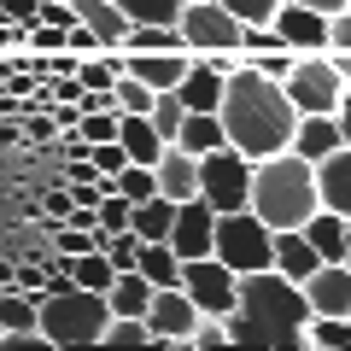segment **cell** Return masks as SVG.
I'll list each match as a JSON object with an SVG mask.
<instances>
[{
  "label": "cell",
  "mask_w": 351,
  "mask_h": 351,
  "mask_svg": "<svg viewBox=\"0 0 351 351\" xmlns=\"http://www.w3.org/2000/svg\"><path fill=\"white\" fill-rule=\"evenodd\" d=\"M223 135L228 147H240L246 158H269V152H287L293 123H299V106L287 100V88L276 76H263L258 64H234L223 82Z\"/></svg>",
  "instance_id": "1"
},
{
  "label": "cell",
  "mask_w": 351,
  "mask_h": 351,
  "mask_svg": "<svg viewBox=\"0 0 351 351\" xmlns=\"http://www.w3.org/2000/svg\"><path fill=\"white\" fill-rule=\"evenodd\" d=\"M304 322H311V299L299 281L269 269H246L234 293V311L223 316L228 346H304Z\"/></svg>",
  "instance_id": "2"
},
{
  "label": "cell",
  "mask_w": 351,
  "mask_h": 351,
  "mask_svg": "<svg viewBox=\"0 0 351 351\" xmlns=\"http://www.w3.org/2000/svg\"><path fill=\"white\" fill-rule=\"evenodd\" d=\"M252 211L263 217L269 228H304L316 199V170L299 158V152H269V158L252 164Z\"/></svg>",
  "instance_id": "3"
},
{
  "label": "cell",
  "mask_w": 351,
  "mask_h": 351,
  "mask_svg": "<svg viewBox=\"0 0 351 351\" xmlns=\"http://www.w3.org/2000/svg\"><path fill=\"white\" fill-rule=\"evenodd\" d=\"M36 316H41V339L47 346H100L106 322H112V304H106V293L59 287V293H41Z\"/></svg>",
  "instance_id": "4"
},
{
  "label": "cell",
  "mask_w": 351,
  "mask_h": 351,
  "mask_svg": "<svg viewBox=\"0 0 351 351\" xmlns=\"http://www.w3.org/2000/svg\"><path fill=\"white\" fill-rule=\"evenodd\" d=\"M211 252L234 269V276H246V269H269V258H276V228L263 223L252 205H240V211H217Z\"/></svg>",
  "instance_id": "5"
},
{
  "label": "cell",
  "mask_w": 351,
  "mask_h": 351,
  "mask_svg": "<svg viewBox=\"0 0 351 351\" xmlns=\"http://www.w3.org/2000/svg\"><path fill=\"white\" fill-rule=\"evenodd\" d=\"M188 53L217 59V53H240V18L228 12L223 0H182V18H176Z\"/></svg>",
  "instance_id": "6"
},
{
  "label": "cell",
  "mask_w": 351,
  "mask_h": 351,
  "mask_svg": "<svg viewBox=\"0 0 351 351\" xmlns=\"http://www.w3.org/2000/svg\"><path fill=\"white\" fill-rule=\"evenodd\" d=\"M252 164L240 147H217L199 158V199L211 205V211H240V205L252 199Z\"/></svg>",
  "instance_id": "7"
},
{
  "label": "cell",
  "mask_w": 351,
  "mask_h": 351,
  "mask_svg": "<svg viewBox=\"0 0 351 351\" xmlns=\"http://www.w3.org/2000/svg\"><path fill=\"white\" fill-rule=\"evenodd\" d=\"M281 88H287V100L299 106V112H334L339 94H346V82H339V71L328 64V53H293Z\"/></svg>",
  "instance_id": "8"
},
{
  "label": "cell",
  "mask_w": 351,
  "mask_h": 351,
  "mask_svg": "<svg viewBox=\"0 0 351 351\" xmlns=\"http://www.w3.org/2000/svg\"><path fill=\"white\" fill-rule=\"evenodd\" d=\"M182 293H188L205 316H228V311H234V293H240V276L217 258V252H205V258H182Z\"/></svg>",
  "instance_id": "9"
},
{
  "label": "cell",
  "mask_w": 351,
  "mask_h": 351,
  "mask_svg": "<svg viewBox=\"0 0 351 351\" xmlns=\"http://www.w3.org/2000/svg\"><path fill=\"white\" fill-rule=\"evenodd\" d=\"M199 304L188 299L182 287H158L147 304V328H152V346H193V328H199Z\"/></svg>",
  "instance_id": "10"
},
{
  "label": "cell",
  "mask_w": 351,
  "mask_h": 351,
  "mask_svg": "<svg viewBox=\"0 0 351 351\" xmlns=\"http://www.w3.org/2000/svg\"><path fill=\"white\" fill-rule=\"evenodd\" d=\"M170 252L176 258H205L211 252V240H217V211L193 193V199H176V217H170Z\"/></svg>",
  "instance_id": "11"
},
{
  "label": "cell",
  "mask_w": 351,
  "mask_h": 351,
  "mask_svg": "<svg viewBox=\"0 0 351 351\" xmlns=\"http://www.w3.org/2000/svg\"><path fill=\"white\" fill-rule=\"evenodd\" d=\"M269 24H276V36L287 41L293 53H328V12H316V6H299V0H281Z\"/></svg>",
  "instance_id": "12"
},
{
  "label": "cell",
  "mask_w": 351,
  "mask_h": 351,
  "mask_svg": "<svg viewBox=\"0 0 351 351\" xmlns=\"http://www.w3.org/2000/svg\"><path fill=\"white\" fill-rule=\"evenodd\" d=\"M299 287L311 299V316H351V263H316Z\"/></svg>",
  "instance_id": "13"
},
{
  "label": "cell",
  "mask_w": 351,
  "mask_h": 351,
  "mask_svg": "<svg viewBox=\"0 0 351 351\" xmlns=\"http://www.w3.org/2000/svg\"><path fill=\"white\" fill-rule=\"evenodd\" d=\"M188 59H193L188 47H141V53L123 47V71L141 76L147 88H176V82H182V71H188Z\"/></svg>",
  "instance_id": "14"
},
{
  "label": "cell",
  "mask_w": 351,
  "mask_h": 351,
  "mask_svg": "<svg viewBox=\"0 0 351 351\" xmlns=\"http://www.w3.org/2000/svg\"><path fill=\"white\" fill-rule=\"evenodd\" d=\"M0 346H47V339H41L36 299L18 293V287H0Z\"/></svg>",
  "instance_id": "15"
},
{
  "label": "cell",
  "mask_w": 351,
  "mask_h": 351,
  "mask_svg": "<svg viewBox=\"0 0 351 351\" xmlns=\"http://www.w3.org/2000/svg\"><path fill=\"white\" fill-rule=\"evenodd\" d=\"M334 147H346V135H339V117H334V112H299L287 152H299L304 164H316V158H328Z\"/></svg>",
  "instance_id": "16"
},
{
  "label": "cell",
  "mask_w": 351,
  "mask_h": 351,
  "mask_svg": "<svg viewBox=\"0 0 351 351\" xmlns=\"http://www.w3.org/2000/svg\"><path fill=\"white\" fill-rule=\"evenodd\" d=\"M311 170H316V199H322L328 211L351 217V147H334L328 158H316Z\"/></svg>",
  "instance_id": "17"
},
{
  "label": "cell",
  "mask_w": 351,
  "mask_h": 351,
  "mask_svg": "<svg viewBox=\"0 0 351 351\" xmlns=\"http://www.w3.org/2000/svg\"><path fill=\"white\" fill-rule=\"evenodd\" d=\"M223 82H228V76L217 71L211 59H199V53H193L188 71H182V82H176V94H182V106H188V112H217V106H223Z\"/></svg>",
  "instance_id": "18"
},
{
  "label": "cell",
  "mask_w": 351,
  "mask_h": 351,
  "mask_svg": "<svg viewBox=\"0 0 351 351\" xmlns=\"http://www.w3.org/2000/svg\"><path fill=\"white\" fill-rule=\"evenodd\" d=\"M152 176H158V193H164V199H193V193H199V158H193V152H182L176 141L158 152Z\"/></svg>",
  "instance_id": "19"
},
{
  "label": "cell",
  "mask_w": 351,
  "mask_h": 351,
  "mask_svg": "<svg viewBox=\"0 0 351 351\" xmlns=\"http://www.w3.org/2000/svg\"><path fill=\"white\" fill-rule=\"evenodd\" d=\"M269 263H276L287 281H311V269L322 258H316V246H311L304 228H276V258H269Z\"/></svg>",
  "instance_id": "20"
},
{
  "label": "cell",
  "mask_w": 351,
  "mask_h": 351,
  "mask_svg": "<svg viewBox=\"0 0 351 351\" xmlns=\"http://www.w3.org/2000/svg\"><path fill=\"white\" fill-rule=\"evenodd\" d=\"M71 6H76V24H88L94 36H100V47H123L129 18H123L117 0H71Z\"/></svg>",
  "instance_id": "21"
},
{
  "label": "cell",
  "mask_w": 351,
  "mask_h": 351,
  "mask_svg": "<svg viewBox=\"0 0 351 351\" xmlns=\"http://www.w3.org/2000/svg\"><path fill=\"white\" fill-rule=\"evenodd\" d=\"M346 228H351V217L328 211V205H316V211H311L304 234H311V246H316V258H322V263H346Z\"/></svg>",
  "instance_id": "22"
},
{
  "label": "cell",
  "mask_w": 351,
  "mask_h": 351,
  "mask_svg": "<svg viewBox=\"0 0 351 351\" xmlns=\"http://www.w3.org/2000/svg\"><path fill=\"white\" fill-rule=\"evenodd\" d=\"M117 141H123L129 164H158V152H164V135L152 129V117H147V112H123V123H117Z\"/></svg>",
  "instance_id": "23"
},
{
  "label": "cell",
  "mask_w": 351,
  "mask_h": 351,
  "mask_svg": "<svg viewBox=\"0 0 351 351\" xmlns=\"http://www.w3.org/2000/svg\"><path fill=\"white\" fill-rule=\"evenodd\" d=\"M176 147H182V152H193V158H205V152L228 147L223 117H217V112H188V117H182V129H176Z\"/></svg>",
  "instance_id": "24"
},
{
  "label": "cell",
  "mask_w": 351,
  "mask_h": 351,
  "mask_svg": "<svg viewBox=\"0 0 351 351\" xmlns=\"http://www.w3.org/2000/svg\"><path fill=\"white\" fill-rule=\"evenodd\" d=\"M152 293H158V287H152L141 269H117V281L106 287V304H112V316H147Z\"/></svg>",
  "instance_id": "25"
},
{
  "label": "cell",
  "mask_w": 351,
  "mask_h": 351,
  "mask_svg": "<svg viewBox=\"0 0 351 351\" xmlns=\"http://www.w3.org/2000/svg\"><path fill=\"white\" fill-rule=\"evenodd\" d=\"M135 269L152 281V287H182V258L170 252V240H141Z\"/></svg>",
  "instance_id": "26"
},
{
  "label": "cell",
  "mask_w": 351,
  "mask_h": 351,
  "mask_svg": "<svg viewBox=\"0 0 351 351\" xmlns=\"http://www.w3.org/2000/svg\"><path fill=\"white\" fill-rule=\"evenodd\" d=\"M170 217H176V199H164V193L129 205V228H135L141 240H164V234H170Z\"/></svg>",
  "instance_id": "27"
},
{
  "label": "cell",
  "mask_w": 351,
  "mask_h": 351,
  "mask_svg": "<svg viewBox=\"0 0 351 351\" xmlns=\"http://www.w3.org/2000/svg\"><path fill=\"white\" fill-rule=\"evenodd\" d=\"M71 281L88 287V293H106L117 281V269H112V258H106L100 246H88V252H71Z\"/></svg>",
  "instance_id": "28"
},
{
  "label": "cell",
  "mask_w": 351,
  "mask_h": 351,
  "mask_svg": "<svg viewBox=\"0 0 351 351\" xmlns=\"http://www.w3.org/2000/svg\"><path fill=\"white\" fill-rule=\"evenodd\" d=\"M304 346H316V351H346V346H351V316H311V322H304Z\"/></svg>",
  "instance_id": "29"
},
{
  "label": "cell",
  "mask_w": 351,
  "mask_h": 351,
  "mask_svg": "<svg viewBox=\"0 0 351 351\" xmlns=\"http://www.w3.org/2000/svg\"><path fill=\"white\" fill-rule=\"evenodd\" d=\"M147 117H152V129L164 135V147H170L176 129H182V117H188V106H182V94H176V88H158V94H152V106H147Z\"/></svg>",
  "instance_id": "30"
},
{
  "label": "cell",
  "mask_w": 351,
  "mask_h": 351,
  "mask_svg": "<svg viewBox=\"0 0 351 351\" xmlns=\"http://www.w3.org/2000/svg\"><path fill=\"white\" fill-rule=\"evenodd\" d=\"M129 24H176L182 18V0H117Z\"/></svg>",
  "instance_id": "31"
},
{
  "label": "cell",
  "mask_w": 351,
  "mask_h": 351,
  "mask_svg": "<svg viewBox=\"0 0 351 351\" xmlns=\"http://www.w3.org/2000/svg\"><path fill=\"white\" fill-rule=\"evenodd\" d=\"M100 346H152L147 316H112V322H106V334H100Z\"/></svg>",
  "instance_id": "32"
},
{
  "label": "cell",
  "mask_w": 351,
  "mask_h": 351,
  "mask_svg": "<svg viewBox=\"0 0 351 351\" xmlns=\"http://www.w3.org/2000/svg\"><path fill=\"white\" fill-rule=\"evenodd\" d=\"M117 193H123L129 205H135V199H152V193H158L152 164H123V170H117Z\"/></svg>",
  "instance_id": "33"
},
{
  "label": "cell",
  "mask_w": 351,
  "mask_h": 351,
  "mask_svg": "<svg viewBox=\"0 0 351 351\" xmlns=\"http://www.w3.org/2000/svg\"><path fill=\"white\" fill-rule=\"evenodd\" d=\"M152 94H158V88H147V82H141V76H117V88H112V100H117V112H147V106H152Z\"/></svg>",
  "instance_id": "34"
},
{
  "label": "cell",
  "mask_w": 351,
  "mask_h": 351,
  "mask_svg": "<svg viewBox=\"0 0 351 351\" xmlns=\"http://www.w3.org/2000/svg\"><path fill=\"white\" fill-rule=\"evenodd\" d=\"M88 158H94V170L117 176V170L129 164V152H123V141H94V147H88Z\"/></svg>",
  "instance_id": "35"
},
{
  "label": "cell",
  "mask_w": 351,
  "mask_h": 351,
  "mask_svg": "<svg viewBox=\"0 0 351 351\" xmlns=\"http://www.w3.org/2000/svg\"><path fill=\"white\" fill-rule=\"evenodd\" d=\"M223 6H228V12L240 18V24H269L281 0H223Z\"/></svg>",
  "instance_id": "36"
},
{
  "label": "cell",
  "mask_w": 351,
  "mask_h": 351,
  "mask_svg": "<svg viewBox=\"0 0 351 351\" xmlns=\"http://www.w3.org/2000/svg\"><path fill=\"white\" fill-rule=\"evenodd\" d=\"M328 47H351V0L339 12H328Z\"/></svg>",
  "instance_id": "37"
},
{
  "label": "cell",
  "mask_w": 351,
  "mask_h": 351,
  "mask_svg": "<svg viewBox=\"0 0 351 351\" xmlns=\"http://www.w3.org/2000/svg\"><path fill=\"white\" fill-rule=\"evenodd\" d=\"M47 217H59V223L71 217V188H53L47 193Z\"/></svg>",
  "instance_id": "38"
},
{
  "label": "cell",
  "mask_w": 351,
  "mask_h": 351,
  "mask_svg": "<svg viewBox=\"0 0 351 351\" xmlns=\"http://www.w3.org/2000/svg\"><path fill=\"white\" fill-rule=\"evenodd\" d=\"M334 117H339V135H346V147H351V82H346V94H339Z\"/></svg>",
  "instance_id": "39"
},
{
  "label": "cell",
  "mask_w": 351,
  "mask_h": 351,
  "mask_svg": "<svg viewBox=\"0 0 351 351\" xmlns=\"http://www.w3.org/2000/svg\"><path fill=\"white\" fill-rule=\"evenodd\" d=\"M328 64L339 71V82H351V47H328Z\"/></svg>",
  "instance_id": "40"
},
{
  "label": "cell",
  "mask_w": 351,
  "mask_h": 351,
  "mask_svg": "<svg viewBox=\"0 0 351 351\" xmlns=\"http://www.w3.org/2000/svg\"><path fill=\"white\" fill-rule=\"evenodd\" d=\"M299 6H316V12H339L346 0H299Z\"/></svg>",
  "instance_id": "41"
},
{
  "label": "cell",
  "mask_w": 351,
  "mask_h": 351,
  "mask_svg": "<svg viewBox=\"0 0 351 351\" xmlns=\"http://www.w3.org/2000/svg\"><path fill=\"white\" fill-rule=\"evenodd\" d=\"M346 263H351V228H346Z\"/></svg>",
  "instance_id": "42"
}]
</instances>
